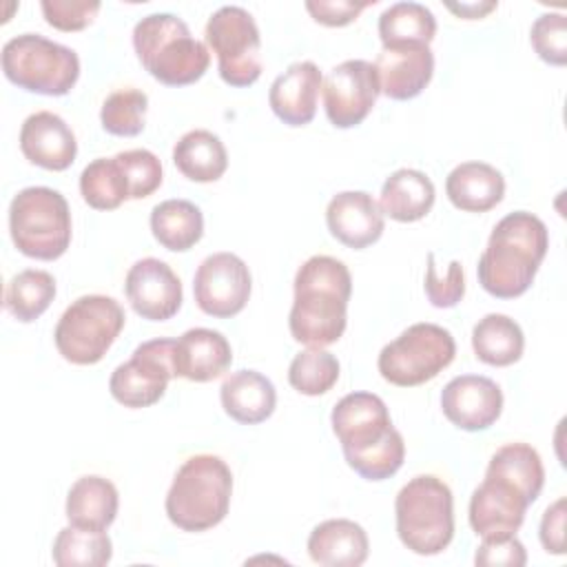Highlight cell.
Segmentation results:
<instances>
[{"label":"cell","instance_id":"1","mask_svg":"<svg viewBox=\"0 0 567 567\" xmlns=\"http://www.w3.org/2000/svg\"><path fill=\"white\" fill-rule=\"evenodd\" d=\"M352 277L343 261L330 255H312L295 275V301L288 328L295 341L308 348L337 343L348 323Z\"/></svg>","mask_w":567,"mask_h":567},{"label":"cell","instance_id":"2","mask_svg":"<svg viewBox=\"0 0 567 567\" xmlns=\"http://www.w3.org/2000/svg\"><path fill=\"white\" fill-rule=\"evenodd\" d=\"M549 248V233L540 217L516 210L492 230L478 259L476 275L485 292L496 299L525 295Z\"/></svg>","mask_w":567,"mask_h":567},{"label":"cell","instance_id":"3","mask_svg":"<svg viewBox=\"0 0 567 567\" xmlns=\"http://www.w3.org/2000/svg\"><path fill=\"white\" fill-rule=\"evenodd\" d=\"M233 472L215 454H195L175 472L166 494V516L182 532H206L219 525L230 507Z\"/></svg>","mask_w":567,"mask_h":567},{"label":"cell","instance_id":"4","mask_svg":"<svg viewBox=\"0 0 567 567\" xmlns=\"http://www.w3.org/2000/svg\"><path fill=\"white\" fill-rule=\"evenodd\" d=\"M137 60L151 78L166 86L197 82L210 64L204 42L193 38L188 24L173 13H151L133 29Z\"/></svg>","mask_w":567,"mask_h":567},{"label":"cell","instance_id":"5","mask_svg":"<svg viewBox=\"0 0 567 567\" xmlns=\"http://www.w3.org/2000/svg\"><path fill=\"white\" fill-rule=\"evenodd\" d=\"M394 516L399 540L419 556H436L454 538V496L434 474H419L399 489Z\"/></svg>","mask_w":567,"mask_h":567},{"label":"cell","instance_id":"6","mask_svg":"<svg viewBox=\"0 0 567 567\" xmlns=\"http://www.w3.org/2000/svg\"><path fill=\"white\" fill-rule=\"evenodd\" d=\"M13 246L40 261L62 257L71 244V210L62 193L49 186L22 188L9 206Z\"/></svg>","mask_w":567,"mask_h":567},{"label":"cell","instance_id":"7","mask_svg":"<svg viewBox=\"0 0 567 567\" xmlns=\"http://www.w3.org/2000/svg\"><path fill=\"white\" fill-rule=\"evenodd\" d=\"M2 71L18 89L60 97L75 86L80 58L73 49L40 33H22L2 47Z\"/></svg>","mask_w":567,"mask_h":567},{"label":"cell","instance_id":"8","mask_svg":"<svg viewBox=\"0 0 567 567\" xmlns=\"http://www.w3.org/2000/svg\"><path fill=\"white\" fill-rule=\"evenodd\" d=\"M126 321L124 308L106 295L78 297L58 319L55 348L69 363L93 365L102 361Z\"/></svg>","mask_w":567,"mask_h":567},{"label":"cell","instance_id":"9","mask_svg":"<svg viewBox=\"0 0 567 567\" xmlns=\"http://www.w3.org/2000/svg\"><path fill=\"white\" fill-rule=\"evenodd\" d=\"M456 354L454 337L436 323H414L394 341L383 346L377 359L381 377L399 388H414L432 381Z\"/></svg>","mask_w":567,"mask_h":567},{"label":"cell","instance_id":"10","mask_svg":"<svg viewBox=\"0 0 567 567\" xmlns=\"http://www.w3.org/2000/svg\"><path fill=\"white\" fill-rule=\"evenodd\" d=\"M206 42L217 55L219 78L230 86H250L261 75V35L255 18L237 4L219 7L206 22Z\"/></svg>","mask_w":567,"mask_h":567},{"label":"cell","instance_id":"11","mask_svg":"<svg viewBox=\"0 0 567 567\" xmlns=\"http://www.w3.org/2000/svg\"><path fill=\"white\" fill-rule=\"evenodd\" d=\"M175 339H151L140 343L131 359L120 363L111 379V396L124 408L140 410L157 403L175 377Z\"/></svg>","mask_w":567,"mask_h":567},{"label":"cell","instance_id":"12","mask_svg":"<svg viewBox=\"0 0 567 567\" xmlns=\"http://www.w3.org/2000/svg\"><path fill=\"white\" fill-rule=\"evenodd\" d=\"M332 432L341 443L346 463L363 456L372 447H379L401 434L390 419L388 405L372 392L346 394L330 414Z\"/></svg>","mask_w":567,"mask_h":567},{"label":"cell","instance_id":"13","mask_svg":"<svg viewBox=\"0 0 567 567\" xmlns=\"http://www.w3.org/2000/svg\"><path fill=\"white\" fill-rule=\"evenodd\" d=\"M252 277L246 261L233 252H213L195 270L193 295L202 312L215 319L239 315L250 297Z\"/></svg>","mask_w":567,"mask_h":567},{"label":"cell","instance_id":"14","mask_svg":"<svg viewBox=\"0 0 567 567\" xmlns=\"http://www.w3.org/2000/svg\"><path fill=\"white\" fill-rule=\"evenodd\" d=\"M381 82L377 66L368 60L337 64L323 82V109L332 126L352 128L361 124L377 104Z\"/></svg>","mask_w":567,"mask_h":567},{"label":"cell","instance_id":"15","mask_svg":"<svg viewBox=\"0 0 567 567\" xmlns=\"http://www.w3.org/2000/svg\"><path fill=\"white\" fill-rule=\"evenodd\" d=\"M529 505V496L514 481L485 472L483 483L470 498V525L481 538L514 536L520 529Z\"/></svg>","mask_w":567,"mask_h":567},{"label":"cell","instance_id":"16","mask_svg":"<svg viewBox=\"0 0 567 567\" xmlns=\"http://www.w3.org/2000/svg\"><path fill=\"white\" fill-rule=\"evenodd\" d=\"M124 292L131 308L148 321H166L182 308V281L173 268L155 257L135 261L124 279Z\"/></svg>","mask_w":567,"mask_h":567},{"label":"cell","instance_id":"17","mask_svg":"<svg viewBox=\"0 0 567 567\" xmlns=\"http://www.w3.org/2000/svg\"><path fill=\"white\" fill-rule=\"evenodd\" d=\"M441 410L458 430L481 432L498 421L503 412V392L489 377L461 374L443 388Z\"/></svg>","mask_w":567,"mask_h":567},{"label":"cell","instance_id":"18","mask_svg":"<svg viewBox=\"0 0 567 567\" xmlns=\"http://www.w3.org/2000/svg\"><path fill=\"white\" fill-rule=\"evenodd\" d=\"M330 235L348 248L361 250L381 239L385 219L379 202L365 190L337 193L326 208Z\"/></svg>","mask_w":567,"mask_h":567},{"label":"cell","instance_id":"19","mask_svg":"<svg viewBox=\"0 0 567 567\" xmlns=\"http://www.w3.org/2000/svg\"><path fill=\"white\" fill-rule=\"evenodd\" d=\"M22 155L47 171H66L78 155V142L71 126L51 111L31 113L20 128Z\"/></svg>","mask_w":567,"mask_h":567},{"label":"cell","instance_id":"20","mask_svg":"<svg viewBox=\"0 0 567 567\" xmlns=\"http://www.w3.org/2000/svg\"><path fill=\"white\" fill-rule=\"evenodd\" d=\"M321 71L315 62L303 60L290 64L275 78L268 91L272 113L288 126H306L317 113V97L321 89Z\"/></svg>","mask_w":567,"mask_h":567},{"label":"cell","instance_id":"21","mask_svg":"<svg viewBox=\"0 0 567 567\" xmlns=\"http://www.w3.org/2000/svg\"><path fill=\"white\" fill-rule=\"evenodd\" d=\"M377 73L381 93L390 100L405 102L423 93L434 75V53L430 47L383 49L377 55Z\"/></svg>","mask_w":567,"mask_h":567},{"label":"cell","instance_id":"22","mask_svg":"<svg viewBox=\"0 0 567 567\" xmlns=\"http://www.w3.org/2000/svg\"><path fill=\"white\" fill-rule=\"evenodd\" d=\"M175 377L206 383L221 377L233 363L228 339L210 328H190L175 339Z\"/></svg>","mask_w":567,"mask_h":567},{"label":"cell","instance_id":"23","mask_svg":"<svg viewBox=\"0 0 567 567\" xmlns=\"http://www.w3.org/2000/svg\"><path fill=\"white\" fill-rule=\"evenodd\" d=\"M368 551L365 529L348 518L323 520L308 536V556L323 567H359L365 563Z\"/></svg>","mask_w":567,"mask_h":567},{"label":"cell","instance_id":"24","mask_svg":"<svg viewBox=\"0 0 567 567\" xmlns=\"http://www.w3.org/2000/svg\"><path fill=\"white\" fill-rule=\"evenodd\" d=\"M219 396L224 412L244 425L270 419L277 405V390L272 381L257 370L230 372L219 388Z\"/></svg>","mask_w":567,"mask_h":567},{"label":"cell","instance_id":"25","mask_svg":"<svg viewBox=\"0 0 567 567\" xmlns=\"http://www.w3.org/2000/svg\"><path fill=\"white\" fill-rule=\"evenodd\" d=\"M445 193L454 208L465 213H487L505 195V177L492 164L463 162L445 179Z\"/></svg>","mask_w":567,"mask_h":567},{"label":"cell","instance_id":"26","mask_svg":"<svg viewBox=\"0 0 567 567\" xmlns=\"http://www.w3.org/2000/svg\"><path fill=\"white\" fill-rule=\"evenodd\" d=\"M434 199L436 190L425 173L416 168H399L383 182L379 206L390 219L410 224L423 219L432 210Z\"/></svg>","mask_w":567,"mask_h":567},{"label":"cell","instance_id":"27","mask_svg":"<svg viewBox=\"0 0 567 567\" xmlns=\"http://www.w3.org/2000/svg\"><path fill=\"white\" fill-rule=\"evenodd\" d=\"M120 496L115 485L104 476H82L66 494V518L82 529L106 532L117 516Z\"/></svg>","mask_w":567,"mask_h":567},{"label":"cell","instance_id":"28","mask_svg":"<svg viewBox=\"0 0 567 567\" xmlns=\"http://www.w3.org/2000/svg\"><path fill=\"white\" fill-rule=\"evenodd\" d=\"M173 164L186 179L208 184L217 182L226 173L228 153L215 133L195 128L177 140L173 148Z\"/></svg>","mask_w":567,"mask_h":567},{"label":"cell","instance_id":"29","mask_svg":"<svg viewBox=\"0 0 567 567\" xmlns=\"http://www.w3.org/2000/svg\"><path fill=\"white\" fill-rule=\"evenodd\" d=\"M151 230L166 250L186 252L204 235V215L188 199H166L151 210Z\"/></svg>","mask_w":567,"mask_h":567},{"label":"cell","instance_id":"30","mask_svg":"<svg viewBox=\"0 0 567 567\" xmlns=\"http://www.w3.org/2000/svg\"><path fill=\"white\" fill-rule=\"evenodd\" d=\"M472 348L478 361L505 368L523 357L525 334L512 317L489 312L472 328Z\"/></svg>","mask_w":567,"mask_h":567},{"label":"cell","instance_id":"31","mask_svg":"<svg viewBox=\"0 0 567 567\" xmlns=\"http://www.w3.org/2000/svg\"><path fill=\"white\" fill-rule=\"evenodd\" d=\"M436 35V18L421 2H394L379 16V38L383 49L419 47Z\"/></svg>","mask_w":567,"mask_h":567},{"label":"cell","instance_id":"32","mask_svg":"<svg viewBox=\"0 0 567 567\" xmlns=\"http://www.w3.org/2000/svg\"><path fill=\"white\" fill-rule=\"evenodd\" d=\"M55 297V279L47 270L27 268L13 275L4 288V308L7 312L22 321H35Z\"/></svg>","mask_w":567,"mask_h":567},{"label":"cell","instance_id":"33","mask_svg":"<svg viewBox=\"0 0 567 567\" xmlns=\"http://www.w3.org/2000/svg\"><path fill=\"white\" fill-rule=\"evenodd\" d=\"M51 556L58 567H102L111 563L113 543L106 532L69 525L58 532Z\"/></svg>","mask_w":567,"mask_h":567},{"label":"cell","instance_id":"34","mask_svg":"<svg viewBox=\"0 0 567 567\" xmlns=\"http://www.w3.org/2000/svg\"><path fill=\"white\" fill-rule=\"evenodd\" d=\"M80 193L95 210H113L131 199L126 175L115 155L97 157L84 166L80 175Z\"/></svg>","mask_w":567,"mask_h":567},{"label":"cell","instance_id":"35","mask_svg":"<svg viewBox=\"0 0 567 567\" xmlns=\"http://www.w3.org/2000/svg\"><path fill=\"white\" fill-rule=\"evenodd\" d=\"M485 472H494L514 481L532 503L540 496L545 485V467L540 454L527 443H507L498 447L492 454Z\"/></svg>","mask_w":567,"mask_h":567},{"label":"cell","instance_id":"36","mask_svg":"<svg viewBox=\"0 0 567 567\" xmlns=\"http://www.w3.org/2000/svg\"><path fill=\"white\" fill-rule=\"evenodd\" d=\"M339 379V361L332 352L323 348H308L288 365V381L290 385L306 394V396H319L332 390V385Z\"/></svg>","mask_w":567,"mask_h":567},{"label":"cell","instance_id":"37","mask_svg":"<svg viewBox=\"0 0 567 567\" xmlns=\"http://www.w3.org/2000/svg\"><path fill=\"white\" fill-rule=\"evenodd\" d=\"M146 109H148V97L144 91L140 89L113 91L100 109L102 128L117 137H135L144 131Z\"/></svg>","mask_w":567,"mask_h":567},{"label":"cell","instance_id":"38","mask_svg":"<svg viewBox=\"0 0 567 567\" xmlns=\"http://www.w3.org/2000/svg\"><path fill=\"white\" fill-rule=\"evenodd\" d=\"M120 162L126 182H128V195L131 199H144L153 195L162 184V162L159 157L148 148H131L115 155Z\"/></svg>","mask_w":567,"mask_h":567},{"label":"cell","instance_id":"39","mask_svg":"<svg viewBox=\"0 0 567 567\" xmlns=\"http://www.w3.org/2000/svg\"><path fill=\"white\" fill-rule=\"evenodd\" d=\"M425 295L434 308H454L465 295V275L458 259H452L445 270L434 261V252H427Z\"/></svg>","mask_w":567,"mask_h":567},{"label":"cell","instance_id":"40","mask_svg":"<svg viewBox=\"0 0 567 567\" xmlns=\"http://www.w3.org/2000/svg\"><path fill=\"white\" fill-rule=\"evenodd\" d=\"M529 42L538 58L554 66L567 62V20L563 13H543L534 20Z\"/></svg>","mask_w":567,"mask_h":567},{"label":"cell","instance_id":"41","mask_svg":"<svg viewBox=\"0 0 567 567\" xmlns=\"http://www.w3.org/2000/svg\"><path fill=\"white\" fill-rule=\"evenodd\" d=\"M40 9L44 13L47 24L58 31H82L86 29L95 13L100 11V2L89 0H42Z\"/></svg>","mask_w":567,"mask_h":567},{"label":"cell","instance_id":"42","mask_svg":"<svg viewBox=\"0 0 567 567\" xmlns=\"http://www.w3.org/2000/svg\"><path fill=\"white\" fill-rule=\"evenodd\" d=\"M474 563L483 567H523L527 563V551L523 543L516 538V534L505 538H483L474 554Z\"/></svg>","mask_w":567,"mask_h":567},{"label":"cell","instance_id":"43","mask_svg":"<svg viewBox=\"0 0 567 567\" xmlns=\"http://www.w3.org/2000/svg\"><path fill=\"white\" fill-rule=\"evenodd\" d=\"M374 4V0H308L306 9L315 18V22L326 27H346L359 18V13Z\"/></svg>","mask_w":567,"mask_h":567},{"label":"cell","instance_id":"44","mask_svg":"<svg viewBox=\"0 0 567 567\" xmlns=\"http://www.w3.org/2000/svg\"><path fill=\"white\" fill-rule=\"evenodd\" d=\"M565 498L560 496L556 503H551L543 518H540V545L547 554L563 556L565 554Z\"/></svg>","mask_w":567,"mask_h":567},{"label":"cell","instance_id":"45","mask_svg":"<svg viewBox=\"0 0 567 567\" xmlns=\"http://www.w3.org/2000/svg\"><path fill=\"white\" fill-rule=\"evenodd\" d=\"M447 9H450L452 13H456L458 18L476 20V18H483V16H487L489 11H494V9H496V2H461V4L447 2Z\"/></svg>","mask_w":567,"mask_h":567}]
</instances>
